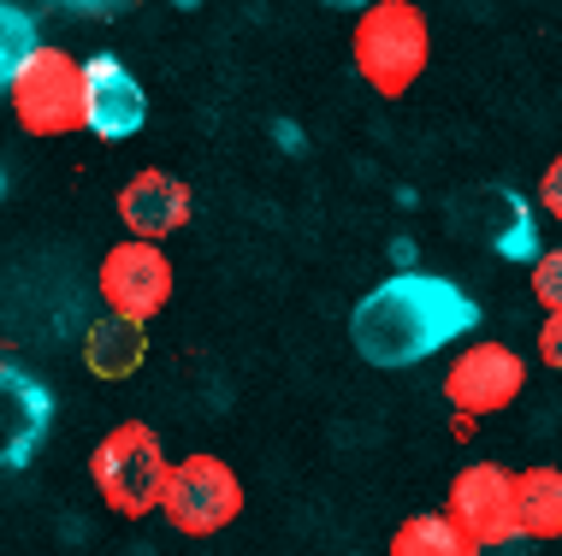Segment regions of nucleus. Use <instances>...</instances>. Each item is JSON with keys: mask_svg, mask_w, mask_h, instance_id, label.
Returning <instances> with one entry per match:
<instances>
[{"mask_svg": "<svg viewBox=\"0 0 562 556\" xmlns=\"http://www.w3.org/2000/svg\"><path fill=\"white\" fill-rule=\"evenodd\" d=\"M480 320L474 296L438 273H397L373 284L349 314V343L373 367H415L445 343L468 338Z\"/></svg>", "mask_w": 562, "mask_h": 556, "instance_id": "obj_1", "label": "nucleus"}, {"mask_svg": "<svg viewBox=\"0 0 562 556\" xmlns=\"http://www.w3.org/2000/svg\"><path fill=\"white\" fill-rule=\"evenodd\" d=\"M349 59L379 101H403L432 59V30L415 0H373L349 30Z\"/></svg>", "mask_w": 562, "mask_h": 556, "instance_id": "obj_2", "label": "nucleus"}, {"mask_svg": "<svg viewBox=\"0 0 562 556\" xmlns=\"http://www.w3.org/2000/svg\"><path fill=\"white\" fill-rule=\"evenodd\" d=\"M166 474H172V456H166L160 432L148 427V420H119V427H108L95 444V456H89V479H95L101 503L125 521L155 515Z\"/></svg>", "mask_w": 562, "mask_h": 556, "instance_id": "obj_3", "label": "nucleus"}, {"mask_svg": "<svg viewBox=\"0 0 562 556\" xmlns=\"http://www.w3.org/2000/svg\"><path fill=\"white\" fill-rule=\"evenodd\" d=\"M160 515H166V527L184 533V538L225 533L243 515L237 468L225 456H214V450H190V456H178L172 474H166V491H160Z\"/></svg>", "mask_w": 562, "mask_h": 556, "instance_id": "obj_4", "label": "nucleus"}, {"mask_svg": "<svg viewBox=\"0 0 562 556\" xmlns=\"http://www.w3.org/2000/svg\"><path fill=\"white\" fill-rule=\"evenodd\" d=\"M7 101H12V118H19L30 137H71V131H83V107H89L83 59L66 48H36L30 66L12 78Z\"/></svg>", "mask_w": 562, "mask_h": 556, "instance_id": "obj_5", "label": "nucleus"}, {"mask_svg": "<svg viewBox=\"0 0 562 556\" xmlns=\"http://www.w3.org/2000/svg\"><path fill=\"white\" fill-rule=\"evenodd\" d=\"M445 521L474 551L521 545V503H515V474L504 462H468L445 491Z\"/></svg>", "mask_w": 562, "mask_h": 556, "instance_id": "obj_6", "label": "nucleus"}, {"mask_svg": "<svg viewBox=\"0 0 562 556\" xmlns=\"http://www.w3.org/2000/svg\"><path fill=\"white\" fill-rule=\"evenodd\" d=\"M172 284H178L172 279V254H166L160 243H136V237L113 243L95 266L101 303H108L113 320H131V326L155 320V314L172 303Z\"/></svg>", "mask_w": 562, "mask_h": 556, "instance_id": "obj_7", "label": "nucleus"}, {"mask_svg": "<svg viewBox=\"0 0 562 556\" xmlns=\"http://www.w3.org/2000/svg\"><path fill=\"white\" fill-rule=\"evenodd\" d=\"M527 390V362L497 338H474L462 355L445 367V402L468 420L504 415L515 397Z\"/></svg>", "mask_w": 562, "mask_h": 556, "instance_id": "obj_8", "label": "nucleus"}, {"mask_svg": "<svg viewBox=\"0 0 562 556\" xmlns=\"http://www.w3.org/2000/svg\"><path fill=\"white\" fill-rule=\"evenodd\" d=\"M190 214H195L190 184L160 167H143L119 184V219H125V237H136V243H166L172 231L190 225Z\"/></svg>", "mask_w": 562, "mask_h": 556, "instance_id": "obj_9", "label": "nucleus"}, {"mask_svg": "<svg viewBox=\"0 0 562 556\" xmlns=\"http://www.w3.org/2000/svg\"><path fill=\"white\" fill-rule=\"evenodd\" d=\"M83 95H89L83 131H95L101 143H125V137H136V131H143L148 95H143V83H136L113 54L83 59Z\"/></svg>", "mask_w": 562, "mask_h": 556, "instance_id": "obj_10", "label": "nucleus"}, {"mask_svg": "<svg viewBox=\"0 0 562 556\" xmlns=\"http://www.w3.org/2000/svg\"><path fill=\"white\" fill-rule=\"evenodd\" d=\"M54 397L48 385H36L24 367L0 362V468H24L36 456V444L48 439Z\"/></svg>", "mask_w": 562, "mask_h": 556, "instance_id": "obj_11", "label": "nucleus"}, {"mask_svg": "<svg viewBox=\"0 0 562 556\" xmlns=\"http://www.w3.org/2000/svg\"><path fill=\"white\" fill-rule=\"evenodd\" d=\"M468 207H474V219H462V231H474V243L497 249L504 261H539V225L521 190L485 184L468 195Z\"/></svg>", "mask_w": 562, "mask_h": 556, "instance_id": "obj_12", "label": "nucleus"}, {"mask_svg": "<svg viewBox=\"0 0 562 556\" xmlns=\"http://www.w3.org/2000/svg\"><path fill=\"white\" fill-rule=\"evenodd\" d=\"M143 362H148V326L101 314V320L83 332V367L95 373V379H131Z\"/></svg>", "mask_w": 562, "mask_h": 556, "instance_id": "obj_13", "label": "nucleus"}, {"mask_svg": "<svg viewBox=\"0 0 562 556\" xmlns=\"http://www.w3.org/2000/svg\"><path fill=\"white\" fill-rule=\"evenodd\" d=\"M515 503H521V538L551 545L562 538V468L533 462V468L515 474Z\"/></svg>", "mask_w": 562, "mask_h": 556, "instance_id": "obj_14", "label": "nucleus"}, {"mask_svg": "<svg viewBox=\"0 0 562 556\" xmlns=\"http://www.w3.org/2000/svg\"><path fill=\"white\" fill-rule=\"evenodd\" d=\"M385 556H480L462 533L445 521V509H427V515H408L397 533H391Z\"/></svg>", "mask_w": 562, "mask_h": 556, "instance_id": "obj_15", "label": "nucleus"}, {"mask_svg": "<svg viewBox=\"0 0 562 556\" xmlns=\"http://www.w3.org/2000/svg\"><path fill=\"white\" fill-rule=\"evenodd\" d=\"M36 48H42V42H36L30 12H19V7L0 0V89H12V78L30 66V54H36Z\"/></svg>", "mask_w": 562, "mask_h": 556, "instance_id": "obj_16", "label": "nucleus"}, {"mask_svg": "<svg viewBox=\"0 0 562 556\" xmlns=\"http://www.w3.org/2000/svg\"><path fill=\"white\" fill-rule=\"evenodd\" d=\"M527 284H533L539 308L562 314V249H544L539 261H533V273H527Z\"/></svg>", "mask_w": 562, "mask_h": 556, "instance_id": "obj_17", "label": "nucleus"}, {"mask_svg": "<svg viewBox=\"0 0 562 556\" xmlns=\"http://www.w3.org/2000/svg\"><path fill=\"white\" fill-rule=\"evenodd\" d=\"M539 362L562 373V314H544V326H539Z\"/></svg>", "mask_w": 562, "mask_h": 556, "instance_id": "obj_18", "label": "nucleus"}, {"mask_svg": "<svg viewBox=\"0 0 562 556\" xmlns=\"http://www.w3.org/2000/svg\"><path fill=\"white\" fill-rule=\"evenodd\" d=\"M539 207L551 219H562V155L551 160V167H544V178H539Z\"/></svg>", "mask_w": 562, "mask_h": 556, "instance_id": "obj_19", "label": "nucleus"}, {"mask_svg": "<svg viewBox=\"0 0 562 556\" xmlns=\"http://www.w3.org/2000/svg\"><path fill=\"white\" fill-rule=\"evenodd\" d=\"M0 190H7V184H0Z\"/></svg>", "mask_w": 562, "mask_h": 556, "instance_id": "obj_20", "label": "nucleus"}]
</instances>
